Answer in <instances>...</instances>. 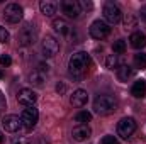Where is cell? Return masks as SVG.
Here are the masks:
<instances>
[{
	"mask_svg": "<svg viewBox=\"0 0 146 144\" xmlns=\"http://www.w3.org/2000/svg\"><path fill=\"white\" fill-rule=\"evenodd\" d=\"M2 126H3V129L7 132H17L22 127V120L17 115H5L2 119Z\"/></svg>",
	"mask_w": 146,
	"mask_h": 144,
	"instance_id": "cell-12",
	"label": "cell"
},
{
	"mask_svg": "<svg viewBox=\"0 0 146 144\" xmlns=\"http://www.w3.org/2000/svg\"><path fill=\"white\" fill-rule=\"evenodd\" d=\"M87 100H88V93L85 90H76V92H73V95L70 97V104L73 107H83L87 104Z\"/></svg>",
	"mask_w": 146,
	"mask_h": 144,
	"instance_id": "cell-14",
	"label": "cell"
},
{
	"mask_svg": "<svg viewBox=\"0 0 146 144\" xmlns=\"http://www.w3.org/2000/svg\"><path fill=\"white\" fill-rule=\"evenodd\" d=\"M133 75H134V71H133V68H131L129 65H121V66L117 68V78H119L121 81H127Z\"/></svg>",
	"mask_w": 146,
	"mask_h": 144,
	"instance_id": "cell-19",
	"label": "cell"
},
{
	"mask_svg": "<svg viewBox=\"0 0 146 144\" xmlns=\"http://www.w3.org/2000/svg\"><path fill=\"white\" fill-rule=\"evenodd\" d=\"M106 66L109 68V70H117L121 65H119V58H117V54H109L107 58H106Z\"/></svg>",
	"mask_w": 146,
	"mask_h": 144,
	"instance_id": "cell-23",
	"label": "cell"
},
{
	"mask_svg": "<svg viewBox=\"0 0 146 144\" xmlns=\"http://www.w3.org/2000/svg\"><path fill=\"white\" fill-rule=\"evenodd\" d=\"M53 29L60 34V36H66L70 32V26L65 19H54L53 20Z\"/></svg>",
	"mask_w": 146,
	"mask_h": 144,
	"instance_id": "cell-17",
	"label": "cell"
},
{
	"mask_svg": "<svg viewBox=\"0 0 146 144\" xmlns=\"http://www.w3.org/2000/svg\"><path fill=\"white\" fill-rule=\"evenodd\" d=\"M136 127H138V124L133 117H124L117 122V136H121L122 139H129L134 134Z\"/></svg>",
	"mask_w": 146,
	"mask_h": 144,
	"instance_id": "cell-3",
	"label": "cell"
},
{
	"mask_svg": "<svg viewBox=\"0 0 146 144\" xmlns=\"http://www.w3.org/2000/svg\"><path fill=\"white\" fill-rule=\"evenodd\" d=\"M92 65V59H90V54L80 51V53H75L72 58H70V63H68V71L73 78H82L87 70L90 68Z\"/></svg>",
	"mask_w": 146,
	"mask_h": 144,
	"instance_id": "cell-1",
	"label": "cell"
},
{
	"mask_svg": "<svg viewBox=\"0 0 146 144\" xmlns=\"http://www.w3.org/2000/svg\"><path fill=\"white\" fill-rule=\"evenodd\" d=\"M136 24H138L136 17L133 14H126V17H124V29L126 31H133L136 27Z\"/></svg>",
	"mask_w": 146,
	"mask_h": 144,
	"instance_id": "cell-21",
	"label": "cell"
},
{
	"mask_svg": "<svg viewBox=\"0 0 146 144\" xmlns=\"http://www.w3.org/2000/svg\"><path fill=\"white\" fill-rule=\"evenodd\" d=\"M104 19L107 24H117L122 19V12H121L119 5H115L114 2H107L104 5Z\"/></svg>",
	"mask_w": 146,
	"mask_h": 144,
	"instance_id": "cell-4",
	"label": "cell"
},
{
	"mask_svg": "<svg viewBox=\"0 0 146 144\" xmlns=\"http://www.w3.org/2000/svg\"><path fill=\"white\" fill-rule=\"evenodd\" d=\"M0 65H2V66H10V65H12V58H10L9 54L0 56Z\"/></svg>",
	"mask_w": 146,
	"mask_h": 144,
	"instance_id": "cell-27",
	"label": "cell"
},
{
	"mask_svg": "<svg viewBox=\"0 0 146 144\" xmlns=\"http://www.w3.org/2000/svg\"><path fill=\"white\" fill-rule=\"evenodd\" d=\"M109 34H110V27L106 20H94L92 22V26H90V36L94 37V39L102 41Z\"/></svg>",
	"mask_w": 146,
	"mask_h": 144,
	"instance_id": "cell-5",
	"label": "cell"
},
{
	"mask_svg": "<svg viewBox=\"0 0 146 144\" xmlns=\"http://www.w3.org/2000/svg\"><path fill=\"white\" fill-rule=\"evenodd\" d=\"M29 80H31V83H33V85H36V87H42V85H44L46 76H44V73L39 71V70H33L31 75H29Z\"/></svg>",
	"mask_w": 146,
	"mask_h": 144,
	"instance_id": "cell-20",
	"label": "cell"
},
{
	"mask_svg": "<svg viewBox=\"0 0 146 144\" xmlns=\"http://www.w3.org/2000/svg\"><path fill=\"white\" fill-rule=\"evenodd\" d=\"M112 49H114L115 54H122V53H126V41H124V39H117V41L112 44Z\"/></svg>",
	"mask_w": 146,
	"mask_h": 144,
	"instance_id": "cell-25",
	"label": "cell"
},
{
	"mask_svg": "<svg viewBox=\"0 0 146 144\" xmlns=\"http://www.w3.org/2000/svg\"><path fill=\"white\" fill-rule=\"evenodd\" d=\"M134 66L138 70H145L146 68V54L145 53H139V54L134 56Z\"/></svg>",
	"mask_w": 146,
	"mask_h": 144,
	"instance_id": "cell-24",
	"label": "cell"
},
{
	"mask_svg": "<svg viewBox=\"0 0 146 144\" xmlns=\"http://www.w3.org/2000/svg\"><path fill=\"white\" fill-rule=\"evenodd\" d=\"M131 95L136 97V98H143L146 95V81L145 80H138L134 81L133 88H131Z\"/></svg>",
	"mask_w": 146,
	"mask_h": 144,
	"instance_id": "cell-16",
	"label": "cell"
},
{
	"mask_svg": "<svg viewBox=\"0 0 146 144\" xmlns=\"http://www.w3.org/2000/svg\"><path fill=\"white\" fill-rule=\"evenodd\" d=\"M61 10H63V14H66L72 19H76L82 14L80 2H76V0H63L61 2Z\"/></svg>",
	"mask_w": 146,
	"mask_h": 144,
	"instance_id": "cell-11",
	"label": "cell"
},
{
	"mask_svg": "<svg viewBox=\"0 0 146 144\" xmlns=\"http://www.w3.org/2000/svg\"><path fill=\"white\" fill-rule=\"evenodd\" d=\"M37 119H39V112L36 107H26L22 110V115H21V120H22V126L26 129H33L36 126Z\"/></svg>",
	"mask_w": 146,
	"mask_h": 144,
	"instance_id": "cell-8",
	"label": "cell"
},
{
	"mask_svg": "<svg viewBox=\"0 0 146 144\" xmlns=\"http://www.w3.org/2000/svg\"><path fill=\"white\" fill-rule=\"evenodd\" d=\"M92 120V114L87 112V110H82L75 115V122L76 124H85V122H90Z\"/></svg>",
	"mask_w": 146,
	"mask_h": 144,
	"instance_id": "cell-22",
	"label": "cell"
},
{
	"mask_svg": "<svg viewBox=\"0 0 146 144\" xmlns=\"http://www.w3.org/2000/svg\"><path fill=\"white\" fill-rule=\"evenodd\" d=\"M2 76H3V71H2V70H0V78H2Z\"/></svg>",
	"mask_w": 146,
	"mask_h": 144,
	"instance_id": "cell-34",
	"label": "cell"
},
{
	"mask_svg": "<svg viewBox=\"0 0 146 144\" xmlns=\"http://www.w3.org/2000/svg\"><path fill=\"white\" fill-rule=\"evenodd\" d=\"M39 9H41V12H42L46 17H51L53 14H56V3L51 2V0H42V2L39 3Z\"/></svg>",
	"mask_w": 146,
	"mask_h": 144,
	"instance_id": "cell-18",
	"label": "cell"
},
{
	"mask_svg": "<svg viewBox=\"0 0 146 144\" xmlns=\"http://www.w3.org/2000/svg\"><path fill=\"white\" fill-rule=\"evenodd\" d=\"M100 144H119V141L115 139V136H106Z\"/></svg>",
	"mask_w": 146,
	"mask_h": 144,
	"instance_id": "cell-28",
	"label": "cell"
},
{
	"mask_svg": "<svg viewBox=\"0 0 146 144\" xmlns=\"http://www.w3.org/2000/svg\"><path fill=\"white\" fill-rule=\"evenodd\" d=\"M3 143V136H2V132H0V144Z\"/></svg>",
	"mask_w": 146,
	"mask_h": 144,
	"instance_id": "cell-33",
	"label": "cell"
},
{
	"mask_svg": "<svg viewBox=\"0 0 146 144\" xmlns=\"http://www.w3.org/2000/svg\"><path fill=\"white\" fill-rule=\"evenodd\" d=\"M115 108H117V102L110 95H99L94 102V110L99 115H109L115 112Z\"/></svg>",
	"mask_w": 146,
	"mask_h": 144,
	"instance_id": "cell-2",
	"label": "cell"
},
{
	"mask_svg": "<svg viewBox=\"0 0 146 144\" xmlns=\"http://www.w3.org/2000/svg\"><path fill=\"white\" fill-rule=\"evenodd\" d=\"M80 7H82V9H87V10H92V3H90V2H85V0L80 2Z\"/></svg>",
	"mask_w": 146,
	"mask_h": 144,
	"instance_id": "cell-31",
	"label": "cell"
},
{
	"mask_svg": "<svg viewBox=\"0 0 146 144\" xmlns=\"http://www.w3.org/2000/svg\"><path fill=\"white\" fill-rule=\"evenodd\" d=\"M56 92H58L60 95H65V93H66V85H65L63 81H60V83L56 85Z\"/></svg>",
	"mask_w": 146,
	"mask_h": 144,
	"instance_id": "cell-29",
	"label": "cell"
},
{
	"mask_svg": "<svg viewBox=\"0 0 146 144\" xmlns=\"http://www.w3.org/2000/svg\"><path fill=\"white\" fill-rule=\"evenodd\" d=\"M36 29H34V26H26V27H22V31L17 34V41H19V44L21 46H31V44H34L36 42Z\"/></svg>",
	"mask_w": 146,
	"mask_h": 144,
	"instance_id": "cell-7",
	"label": "cell"
},
{
	"mask_svg": "<svg viewBox=\"0 0 146 144\" xmlns=\"http://www.w3.org/2000/svg\"><path fill=\"white\" fill-rule=\"evenodd\" d=\"M22 14H24V10L19 3H9L3 10V19L10 24H17L22 19Z\"/></svg>",
	"mask_w": 146,
	"mask_h": 144,
	"instance_id": "cell-6",
	"label": "cell"
},
{
	"mask_svg": "<svg viewBox=\"0 0 146 144\" xmlns=\"http://www.w3.org/2000/svg\"><path fill=\"white\" fill-rule=\"evenodd\" d=\"M129 41H131V46L134 48V49H143L146 46V36L143 32H133L131 37H129Z\"/></svg>",
	"mask_w": 146,
	"mask_h": 144,
	"instance_id": "cell-15",
	"label": "cell"
},
{
	"mask_svg": "<svg viewBox=\"0 0 146 144\" xmlns=\"http://www.w3.org/2000/svg\"><path fill=\"white\" fill-rule=\"evenodd\" d=\"M139 15H141V19L146 22V5H143V7H141V10H139Z\"/></svg>",
	"mask_w": 146,
	"mask_h": 144,
	"instance_id": "cell-32",
	"label": "cell"
},
{
	"mask_svg": "<svg viewBox=\"0 0 146 144\" xmlns=\"http://www.w3.org/2000/svg\"><path fill=\"white\" fill-rule=\"evenodd\" d=\"M90 134H92V131H90V127L87 124H78V126L73 127V131H72V137L75 141H78V143L87 141L90 137Z\"/></svg>",
	"mask_w": 146,
	"mask_h": 144,
	"instance_id": "cell-13",
	"label": "cell"
},
{
	"mask_svg": "<svg viewBox=\"0 0 146 144\" xmlns=\"http://www.w3.org/2000/svg\"><path fill=\"white\" fill-rule=\"evenodd\" d=\"M9 37H10L9 31H7L3 26H0V42H7V41H9Z\"/></svg>",
	"mask_w": 146,
	"mask_h": 144,
	"instance_id": "cell-26",
	"label": "cell"
},
{
	"mask_svg": "<svg viewBox=\"0 0 146 144\" xmlns=\"http://www.w3.org/2000/svg\"><path fill=\"white\" fill-rule=\"evenodd\" d=\"M14 144H31V137H27V136H22V137H19V139H15Z\"/></svg>",
	"mask_w": 146,
	"mask_h": 144,
	"instance_id": "cell-30",
	"label": "cell"
},
{
	"mask_svg": "<svg viewBox=\"0 0 146 144\" xmlns=\"http://www.w3.org/2000/svg\"><path fill=\"white\" fill-rule=\"evenodd\" d=\"M36 100H37L36 92H33V90H29V88H22V90L17 93V102H19L21 105H24V107H34Z\"/></svg>",
	"mask_w": 146,
	"mask_h": 144,
	"instance_id": "cell-10",
	"label": "cell"
},
{
	"mask_svg": "<svg viewBox=\"0 0 146 144\" xmlns=\"http://www.w3.org/2000/svg\"><path fill=\"white\" fill-rule=\"evenodd\" d=\"M42 53L46 58H54L60 53V42L53 36H46L42 39Z\"/></svg>",
	"mask_w": 146,
	"mask_h": 144,
	"instance_id": "cell-9",
	"label": "cell"
}]
</instances>
